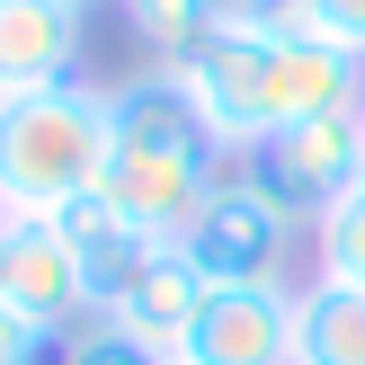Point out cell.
Segmentation results:
<instances>
[{
  "label": "cell",
  "mask_w": 365,
  "mask_h": 365,
  "mask_svg": "<svg viewBox=\"0 0 365 365\" xmlns=\"http://www.w3.org/2000/svg\"><path fill=\"white\" fill-rule=\"evenodd\" d=\"M63 339L71 330H45V321H27L9 294H0V365H63Z\"/></svg>",
  "instance_id": "5bb4252c"
},
{
  "label": "cell",
  "mask_w": 365,
  "mask_h": 365,
  "mask_svg": "<svg viewBox=\"0 0 365 365\" xmlns=\"http://www.w3.org/2000/svg\"><path fill=\"white\" fill-rule=\"evenodd\" d=\"M63 365H170V356H152L143 339L107 330V321H81V330L63 339Z\"/></svg>",
  "instance_id": "9a60e30c"
},
{
  "label": "cell",
  "mask_w": 365,
  "mask_h": 365,
  "mask_svg": "<svg viewBox=\"0 0 365 365\" xmlns=\"http://www.w3.org/2000/svg\"><path fill=\"white\" fill-rule=\"evenodd\" d=\"M9 303L27 321H45V330H81V321H98V294H89L71 241L45 223V214H18V223H9Z\"/></svg>",
  "instance_id": "ba28073f"
},
{
  "label": "cell",
  "mask_w": 365,
  "mask_h": 365,
  "mask_svg": "<svg viewBox=\"0 0 365 365\" xmlns=\"http://www.w3.org/2000/svg\"><path fill=\"white\" fill-rule=\"evenodd\" d=\"M71 9H98V0H71Z\"/></svg>",
  "instance_id": "ac0fdd59"
},
{
  "label": "cell",
  "mask_w": 365,
  "mask_h": 365,
  "mask_svg": "<svg viewBox=\"0 0 365 365\" xmlns=\"http://www.w3.org/2000/svg\"><path fill=\"white\" fill-rule=\"evenodd\" d=\"M89 53V9L71 0H0V98L81 81Z\"/></svg>",
  "instance_id": "52a82bcc"
},
{
  "label": "cell",
  "mask_w": 365,
  "mask_h": 365,
  "mask_svg": "<svg viewBox=\"0 0 365 365\" xmlns=\"http://www.w3.org/2000/svg\"><path fill=\"white\" fill-rule=\"evenodd\" d=\"M116 9H125V27H134L143 45L160 53V63H178V53H187L196 36H205L214 18L232 9V0H116Z\"/></svg>",
  "instance_id": "7c38bea8"
},
{
  "label": "cell",
  "mask_w": 365,
  "mask_h": 365,
  "mask_svg": "<svg viewBox=\"0 0 365 365\" xmlns=\"http://www.w3.org/2000/svg\"><path fill=\"white\" fill-rule=\"evenodd\" d=\"M45 223L71 241V259H81V277H89V294H98V312H107V294H116V285L160 250V241H143V232L125 223L107 196H71V205H63V214H45Z\"/></svg>",
  "instance_id": "30bf717a"
},
{
  "label": "cell",
  "mask_w": 365,
  "mask_h": 365,
  "mask_svg": "<svg viewBox=\"0 0 365 365\" xmlns=\"http://www.w3.org/2000/svg\"><path fill=\"white\" fill-rule=\"evenodd\" d=\"M170 71L196 89L223 152H250V143H267L277 125H303V116L365 107V63L321 45L285 0H232Z\"/></svg>",
  "instance_id": "6da1fadb"
},
{
  "label": "cell",
  "mask_w": 365,
  "mask_h": 365,
  "mask_svg": "<svg viewBox=\"0 0 365 365\" xmlns=\"http://www.w3.org/2000/svg\"><path fill=\"white\" fill-rule=\"evenodd\" d=\"M0 294H9V214H0Z\"/></svg>",
  "instance_id": "e0dca14e"
},
{
  "label": "cell",
  "mask_w": 365,
  "mask_h": 365,
  "mask_svg": "<svg viewBox=\"0 0 365 365\" xmlns=\"http://www.w3.org/2000/svg\"><path fill=\"white\" fill-rule=\"evenodd\" d=\"M107 116H116V152H107L98 196L143 232V241L178 250V232L196 223V205L223 187V170H214L223 143H214L196 89L178 81L170 63H152V71H134V81L107 89Z\"/></svg>",
  "instance_id": "7a4b0ae2"
},
{
  "label": "cell",
  "mask_w": 365,
  "mask_h": 365,
  "mask_svg": "<svg viewBox=\"0 0 365 365\" xmlns=\"http://www.w3.org/2000/svg\"><path fill=\"white\" fill-rule=\"evenodd\" d=\"M294 232H303V223H285V214L267 205L241 170H232L223 187L196 205V223L178 232V259H187L205 285H285Z\"/></svg>",
  "instance_id": "5b68a950"
},
{
  "label": "cell",
  "mask_w": 365,
  "mask_h": 365,
  "mask_svg": "<svg viewBox=\"0 0 365 365\" xmlns=\"http://www.w3.org/2000/svg\"><path fill=\"white\" fill-rule=\"evenodd\" d=\"M170 365H294V285H205Z\"/></svg>",
  "instance_id": "8992f818"
},
{
  "label": "cell",
  "mask_w": 365,
  "mask_h": 365,
  "mask_svg": "<svg viewBox=\"0 0 365 365\" xmlns=\"http://www.w3.org/2000/svg\"><path fill=\"white\" fill-rule=\"evenodd\" d=\"M241 178L285 214V223H321L348 187H365V125H356V107H348V116L277 125L267 143L241 152Z\"/></svg>",
  "instance_id": "277c9868"
},
{
  "label": "cell",
  "mask_w": 365,
  "mask_h": 365,
  "mask_svg": "<svg viewBox=\"0 0 365 365\" xmlns=\"http://www.w3.org/2000/svg\"><path fill=\"white\" fill-rule=\"evenodd\" d=\"M285 9H294L321 45H339V53H356V63H365V0H285Z\"/></svg>",
  "instance_id": "2e32d148"
},
{
  "label": "cell",
  "mask_w": 365,
  "mask_h": 365,
  "mask_svg": "<svg viewBox=\"0 0 365 365\" xmlns=\"http://www.w3.org/2000/svg\"><path fill=\"white\" fill-rule=\"evenodd\" d=\"M356 125H365V107H356Z\"/></svg>",
  "instance_id": "d6986e66"
},
{
  "label": "cell",
  "mask_w": 365,
  "mask_h": 365,
  "mask_svg": "<svg viewBox=\"0 0 365 365\" xmlns=\"http://www.w3.org/2000/svg\"><path fill=\"white\" fill-rule=\"evenodd\" d=\"M312 277L330 285H365V187H348L330 214L312 223Z\"/></svg>",
  "instance_id": "4fadbf2b"
},
{
  "label": "cell",
  "mask_w": 365,
  "mask_h": 365,
  "mask_svg": "<svg viewBox=\"0 0 365 365\" xmlns=\"http://www.w3.org/2000/svg\"><path fill=\"white\" fill-rule=\"evenodd\" d=\"M294 365H365V285H294Z\"/></svg>",
  "instance_id": "8fae6325"
},
{
  "label": "cell",
  "mask_w": 365,
  "mask_h": 365,
  "mask_svg": "<svg viewBox=\"0 0 365 365\" xmlns=\"http://www.w3.org/2000/svg\"><path fill=\"white\" fill-rule=\"evenodd\" d=\"M196 303H205V277H196L178 250H152V259L107 294L98 321H107V330H125V339H143L152 356H178V348H187V330H196Z\"/></svg>",
  "instance_id": "9c48e42d"
},
{
  "label": "cell",
  "mask_w": 365,
  "mask_h": 365,
  "mask_svg": "<svg viewBox=\"0 0 365 365\" xmlns=\"http://www.w3.org/2000/svg\"><path fill=\"white\" fill-rule=\"evenodd\" d=\"M107 152H116L107 89L63 81L0 98V214L18 223V214H63L71 196H98Z\"/></svg>",
  "instance_id": "3957f363"
}]
</instances>
